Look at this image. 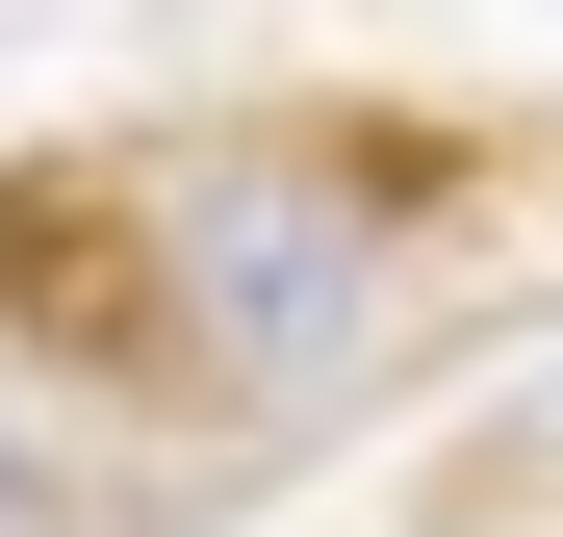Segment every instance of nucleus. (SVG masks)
<instances>
[{
    "mask_svg": "<svg viewBox=\"0 0 563 537\" xmlns=\"http://www.w3.org/2000/svg\"><path fill=\"white\" fill-rule=\"evenodd\" d=\"M129 307H154V384H206L231 435H333L435 333L410 205H385L358 128H179V154H129Z\"/></svg>",
    "mask_w": 563,
    "mask_h": 537,
    "instance_id": "f257e3e1",
    "label": "nucleus"
},
{
    "mask_svg": "<svg viewBox=\"0 0 563 537\" xmlns=\"http://www.w3.org/2000/svg\"><path fill=\"white\" fill-rule=\"evenodd\" d=\"M0 537H52V461H26V410H0Z\"/></svg>",
    "mask_w": 563,
    "mask_h": 537,
    "instance_id": "f03ea898",
    "label": "nucleus"
}]
</instances>
